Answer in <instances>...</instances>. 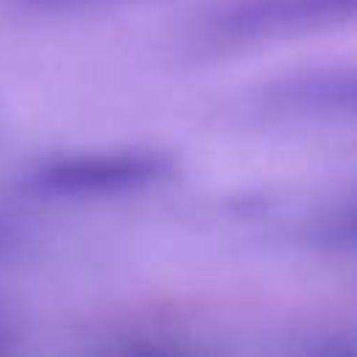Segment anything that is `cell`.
<instances>
[{"label":"cell","instance_id":"obj_1","mask_svg":"<svg viewBox=\"0 0 357 357\" xmlns=\"http://www.w3.org/2000/svg\"><path fill=\"white\" fill-rule=\"evenodd\" d=\"M176 173V159L162 151H114L56 159L36 167L25 190L53 198H98L153 187Z\"/></svg>","mask_w":357,"mask_h":357},{"label":"cell","instance_id":"obj_2","mask_svg":"<svg viewBox=\"0 0 357 357\" xmlns=\"http://www.w3.org/2000/svg\"><path fill=\"white\" fill-rule=\"evenodd\" d=\"M354 11L357 0H237L212 25L226 39H276L332 28Z\"/></svg>","mask_w":357,"mask_h":357},{"label":"cell","instance_id":"obj_3","mask_svg":"<svg viewBox=\"0 0 357 357\" xmlns=\"http://www.w3.org/2000/svg\"><path fill=\"white\" fill-rule=\"evenodd\" d=\"M268 103L296 114H354L357 81L351 70H324L284 78L268 89Z\"/></svg>","mask_w":357,"mask_h":357},{"label":"cell","instance_id":"obj_5","mask_svg":"<svg viewBox=\"0 0 357 357\" xmlns=\"http://www.w3.org/2000/svg\"><path fill=\"white\" fill-rule=\"evenodd\" d=\"M33 8H47V11H59V8H81V6H95V3H109V0H25Z\"/></svg>","mask_w":357,"mask_h":357},{"label":"cell","instance_id":"obj_4","mask_svg":"<svg viewBox=\"0 0 357 357\" xmlns=\"http://www.w3.org/2000/svg\"><path fill=\"white\" fill-rule=\"evenodd\" d=\"M17 243H20V226H17V220L0 215V259L8 257L17 248Z\"/></svg>","mask_w":357,"mask_h":357}]
</instances>
